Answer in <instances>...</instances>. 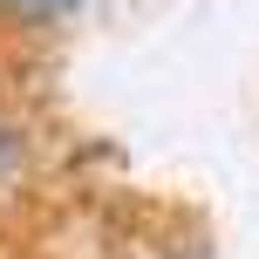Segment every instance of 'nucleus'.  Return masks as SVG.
I'll use <instances>...</instances> for the list:
<instances>
[{
  "instance_id": "obj_1",
  "label": "nucleus",
  "mask_w": 259,
  "mask_h": 259,
  "mask_svg": "<svg viewBox=\"0 0 259 259\" xmlns=\"http://www.w3.org/2000/svg\"><path fill=\"white\" fill-rule=\"evenodd\" d=\"M0 7H7L14 21H34V27H48V21H62V14H75L82 0H0Z\"/></svg>"
},
{
  "instance_id": "obj_2",
  "label": "nucleus",
  "mask_w": 259,
  "mask_h": 259,
  "mask_svg": "<svg viewBox=\"0 0 259 259\" xmlns=\"http://www.w3.org/2000/svg\"><path fill=\"white\" fill-rule=\"evenodd\" d=\"M7 170H14V130H7V116H0V184H7Z\"/></svg>"
}]
</instances>
